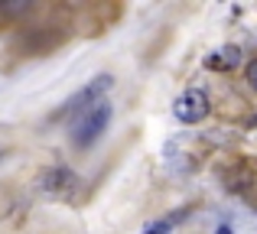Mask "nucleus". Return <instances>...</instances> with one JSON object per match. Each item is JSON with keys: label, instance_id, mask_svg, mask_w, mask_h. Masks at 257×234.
Wrapping results in <instances>:
<instances>
[{"label": "nucleus", "instance_id": "f257e3e1", "mask_svg": "<svg viewBox=\"0 0 257 234\" xmlns=\"http://www.w3.org/2000/svg\"><path fill=\"white\" fill-rule=\"evenodd\" d=\"M111 114H114V108H111L107 98H104V101H98V104H91L88 111H82V114L69 124L72 146H75V150H88V146H94L101 137H104L107 124H111Z\"/></svg>", "mask_w": 257, "mask_h": 234}, {"label": "nucleus", "instance_id": "f03ea898", "mask_svg": "<svg viewBox=\"0 0 257 234\" xmlns=\"http://www.w3.org/2000/svg\"><path fill=\"white\" fill-rule=\"evenodd\" d=\"M111 88H114V75H98V78H91V82H88L82 91H75V95H72L69 101H65L62 108H59L56 114H52V120H65V117L75 120L78 114H82V111L91 108V104L104 101Z\"/></svg>", "mask_w": 257, "mask_h": 234}, {"label": "nucleus", "instance_id": "7ed1b4c3", "mask_svg": "<svg viewBox=\"0 0 257 234\" xmlns=\"http://www.w3.org/2000/svg\"><path fill=\"white\" fill-rule=\"evenodd\" d=\"M208 111H212V101H208V91L205 88H186L179 98H176L173 104V114L179 124H202V120L208 117Z\"/></svg>", "mask_w": 257, "mask_h": 234}, {"label": "nucleus", "instance_id": "20e7f679", "mask_svg": "<svg viewBox=\"0 0 257 234\" xmlns=\"http://www.w3.org/2000/svg\"><path fill=\"white\" fill-rule=\"evenodd\" d=\"M39 189L46 195H69L75 189V172L69 166H49V169L39 176Z\"/></svg>", "mask_w": 257, "mask_h": 234}, {"label": "nucleus", "instance_id": "39448f33", "mask_svg": "<svg viewBox=\"0 0 257 234\" xmlns=\"http://www.w3.org/2000/svg\"><path fill=\"white\" fill-rule=\"evenodd\" d=\"M254 182V169L244 163V159H238V163H231L228 169H221V189L225 192H244L247 185Z\"/></svg>", "mask_w": 257, "mask_h": 234}, {"label": "nucleus", "instance_id": "423d86ee", "mask_svg": "<svg viewBox=\"0 0 257 234\" xmlns=\"http://www.w3.org/2000/svg\"><path fill=\"white\" fill-rule=\"evenodd\" d=\"M238 62H241L238 46H221V49H215L212 56H205V69L208 72H231Z\"/></svg>", "mask_w": 257, "mask_h": 234}, {"label": "nucleus", "instance_id": "0eeeda50", "mask_svg": "<svg viewBox=\"0 0 257 234\" xmlns=\"http://www.w3.org/2000/svg\"><path fill=\"white\" fill-rule=\"evenodd\" d=\"M244 78H247V85H251V88L257 91V59H251V62H247V69H244Z\"/></svg>", "mask_w": 257, "mask_h": 234}, {"label": "nucleus", "instance_id": "6e6552de", "mask_svg": "<svg viewBox=\"0 0 257 234\" xmlns=\"http://www.w3.org/2000/svg\"><path fill=\"white\" fill-rule=\"evenodd\" d=\"M144 234H170V221H153V224H147Z\"/></svg>", "mask_w": 257, "mask_h": 234}, {"label": "nucleus", "instance_id": "1a4fd4ad", "mask_svg": "<svg viewBox=\"0 0 257 234\" xmlns=\"http://www.w3.org/2000/svg\"><path fill=\"white\" fill-rule=\"evenodd\" d=\"M215 234H234V231H231V228H228V224H221V228H218V231H215Z\"/></svg>", "mask_w": 257, "mask_h": 234}, {"label": "nucleus", "instance_id": "9d476101", "mask_svg": "<svg viewBox=\"0 0 257 234\" xmlns=\"http://www.w3.org/2000/svg\"><path fill=\"white\" fill-rule=\"evenodd\" d=\"M0 156H4V153H0Z\"/></svg>", "mask_w": 257, "mask_h": 234}]
</instances>
